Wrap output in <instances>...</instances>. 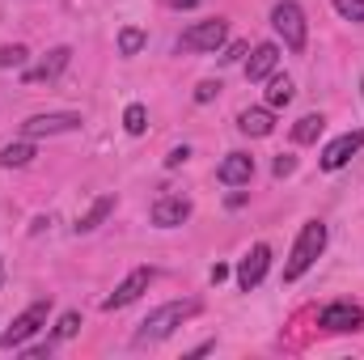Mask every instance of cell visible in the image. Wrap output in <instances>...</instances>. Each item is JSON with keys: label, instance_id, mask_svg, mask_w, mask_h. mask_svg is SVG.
Segmentation results:
<instances>
[{"label": "cell", "instance_id": "6da1fadb", "mask_svg": "<svg viewBox=\"0 0 364 360\" xmlns=\"http://www.w3.org/2000/svg\"><path fill=\"white\" fill-rule=\"evenodd\" d=\"M195 314H199V301H166V305H157V309L140 322V331L132 335V344H136V348L161 344V339H170V335L178 331L186 318H195Z\"/></svg>", "mask_w": 364, "mask_h": 360}, {"label": "cell", "instance_id": "7a4b0ae2", "mask_svg": "<svg viewBox=\"0 0 364 360\" xmlns=\"http://www.w3.org/2000/svg\"><path fill=\"white\" fill-rule=\"evenodd\" d=\"M322 250H326V225L322 221H305L301 225V238H296V246H292V255L284 263V280H301L305 271L318 263Z\"/></svg>", "mask_w": 364, "mask_h": 360}, {"label": "cell", "instance_id": "3957f363", "mask_svg": "<svg viewBox=\"0 0 364 360\" xmlns=\"http://www.w3.org/2000/svg\"><path fill=\"white\" fill-rule=\"evenodd\" d=\"M272 26H275V34L284 38L288 51H305L309 30H305V13H301L296 0H279V4H275L272 9Z\"/></svg>", "mask_w": 364, "mask_h": 360}, {"label": "cell", "instance_id": "277c9868", "mask_svg": "<svg viewBox=\"0 0 364 360\" xmlns=\"http://www.w3.org/2000/svg\"><path fill=\"white\" fill-rule=\"evenodd\" d=\"M47 314H51V301H34L30 309H21V314L13 318V327L0 335V348H21L30 335H38V331L47 327Z\"/></svg>", "mask_w": 364, "mask_h": 360}, {"label": "cell", "instance_id": "5b68a950", "mask_svg": "<svg viewBox=\"0 0 364 360\" xmlns=\"http://www.w3.org/2000/svg\"><path fill=\"white\" fill-rule=\"evenodd\" d=\"M225 34H229V26H225L220 17H212V21H195L191 30H182L178 51H220Z\"/></svg>", "mask_w": 364, "mask_h": 360}, {"label": "cell", "instance_id": "8992f818", "mask_svg": "<svg viewBox=\"0 0 364 360\" xmlns=\"http://www.w3.org/2000/svg\"><path fill=\"white\" fill-rule=\"evenodd\" d=\"M272 268V246H250L246 255H242V263H237V288L242 292H255L259 284H263V275Z\"/></svg>", "mask_w": 364, "mask_h": 360}, {"label": "cell", "instance_id": "52a82bcc", "mask_svg": "<svg viewBox=\"0 0 364 360\" xmlns=\"http://www.w3.org/2000/svg\"><path fill=\"white\" fill-rule=\"evenodd\" d=\"M318 327H322V331H335V335H343V331H360L364 327V309L360 305H352V301H335V305H326V309L318 314Z\"/></svg>", "mask_w": 364, "mask_h": 360}, {"label": "cell", "instance_id": "ba28073f", "mask_svg": "<svg viewBox=\"0 0 364 360\" xmlns=\"http://www.w3.org/2000/svg\"><path fill=\"white\" fill-rule=\"evenodd\" d=\"M364 149V127H356V132H343L339 140H331L326 149H322V170H343L356 153Z\"/></svg>", "mask_w": 364, "mask_h": 360}, {"label": "cell", "instance_id": "9c48e42d", "mask_svg": "<svg viewBox=\"0 0 364 360\" xmlns=\"http://www.w3.org/2000/svg\"><path fill=\"white\" fill-rule=\"evenodd\" d=\"M77 127H81V115H30L21 123V136L38 140V136H60V132H77Z\"/></svg>", "mask_w": 364, "mask_h": 360}, {"label": "cell", "instance_id": "30bf717a", "mask_svg": "<svg viewBox=\"0 0 364 360\" xmlns=\"http://www.w3.org/2000/svg\"><path fill=\"white\" fill-rule=\"evenodd\" d=\"M149 284H153V268H136L106 301H102V309H123V305H132L140 292H149Z\"/></svg>", "mask_w": 364, "mask_h": 360}, {"label": "cell", "instance_id": "8fae6325", "mask_svg": "<svg viewBox=\"0 0 364 360\" xmlns=\"http://www.w3.org/2000/svg\"><path fill=\"white\" fill-rule=\"evenodd\" d=\"M73 60V47H51L34 68H26V85H43V81H55Z\"/></svg>", "mask_w": 364, "mask_h": 360}, {"label": "cell", "instance_id": "7c38bea8", "mask_svg": "<svg viewBox=\"0 0 364 360\" xmlns=\"http://www.w3.org/2000/svg\"><path fill=\"white\" fill-rule=\"evenodd\" d=\"M149 216H153L157 229H174V225H182V221L191 216V199H182V195H161Z\"/></svg>", "mask_w": 364, "mask_h": 360}, {"label": "cell", "instance_id": "4fadbf2b", "mask_svg": "<svg viewBox=\"0 0 364 360\" xmlns=\"http://www.w3.org/2000/svg\"><path fill=\"white\" fill-rule=\"evenodd\" d=\"M216 179L225 182V186H246V182L255 179V157L250 153H229L216 166Z\"/></svg>", "mask_w": 364, "mask_h": 360}, {"label": "cell", "instance_id": "5bb4252c", "mask_svg": "<svg viewBox=\"0 0 364 360\" xmlns=\"http://www.w3.org/2000/svg\"><path fill=\"white\" fill-rule=\"evenodd\" d=\"M275 64H279V47L275 43H259L250 51V60H246V81H267L275 73Z\"/></svg>", "mask_w": 364, "mask_h": 360}, {"label": "cell", "instance_id": "9a60e30c", "mask_svg": "<svg viewBox=\"0 0 364 360\" xmlns=\"http://www.w3.org/2000/svg\"><path fill=\"white\" fill-rule=\"evenodd\" d=\"M237 127H242L246 136H272V132H275V115H272V106H250V110H242Z\"/></svg>", "mask_w": 364, "mask_h": 360}, {"label": "cell", "instance_id": "2e32d148", "mask_svg": "<svg viewBox=\"0 0 364 360\" xmlns=\"http://www.w3.org/2000/svg\"><path fill=\"white\" fill-rule=\"evenodd\" d=\"M110 212H114V195H102V199H93V208L81 216V221H77V233H93V229H97V225H102Z\"/></svg>", "mask_w": 364, "mask_h": 360}, {"label": "cell", "instance_id": "e0dca14e", "mask_svg": "<svg viewBox=\"0 0 364 360\" xmlns=\"http://www.w3.org/2000/svg\"><path fill=\"white\" fill-rule=\"evenodd\" d=\"M30 162H34V144L30 140H17V144H4L0 149V166H9V170H21Z\"/></svg>", "mask_w": 364, "mask_h": 360}, {"label": "cell", "instance_id": "ac0fdd59", "mask_svg": "<svg viewBox=\"0 0 364 360\" xmlns=\"http://www.w3.org/2000/svg\"><path fill=\"white\" fill-rule=\"evenodd\" d=\"M322 127H326L322 115H301L296 127H292V140H296V144H314V140L322 136Z\"/></svg>", "mask_w": 364, "mask_h": 360}, {"label": "cell", "instance_id": "d6986e66", "mask_svg": "<svg viewBox=\"0 0 364 360\" xmlns=\"http://www.w3.org/2000/svg\"><path fill=\"white\" fill-rule=\"evenodd\" d=\"M144 43H149V38H144L140 26H123V30H119V55H140Z\"/></svg>", "mask_w": 364, "mask_h": 360}, {"label": "cell", "instance_id": "ffe728a7", "mask_svg": "<svg viewBox=\"0 0 364 360\" xmlns=\"http://www.w3.org/2000/svg\"><path fill=\"white\" fill-rule=\"evenodd\" d=\"M292 81H288V77H275L272 73V85H267V106H272V110H279V106H288V102H292Z\"/></svg>", "mask_w": 364, "mask_h": 360}, {"label": "cell", "instance_id": "44dd1931", "mask_svg": "<svg viewBox=\"0 0 364 360\" xmlns=\"http://www.w3.org/2000/svg\"><path fill=\"white\" fill-rule=\"evenodd\" d=\"M123 127H127V136H144V132H149V110H144L140 102H132V106L123 110Z\"/></svg>", "mask_w": 364, "mask_h": 360}, {"label": "cell", "instance_id": "7402d4cb", "mask_svg": "<svg viewBox=\"0 0 364 360\" xmlns=\"http://www.w3.org/2000/svg\"><path fill=\"white\" fill-rule=\"evenodd\" d=\"M77 331H81V314H77V309H68V314H64V318L55 322V335H51V339L60 344V339H73Z\"/></svg>", "mask_w": 364, "mask_h": 360}, {"label": "cell", "instance_id": "603a6c76", "mask_svg": "<svg viewBox=\"0 0 364 360\" xmlns=\"http://www.w3.org/2000/svg\"><path fill=\"white\" fill-rule=\"evenodd\" d=\"M331 4H335L339 17H348V21H364V0H331Z\"/></svg>", "mask_w": 364, "mask_h": 360}, {"label": "cell", "instance_id": "cb8c5ba5", "mask_svg": "<svg viewBox=\"0 0 364 360\" xmlns=\"http://www.w3.org/2000/svg\"><path fill=\"white\" fill-rule=\"evenodd\" d=\"M26 55H30V51H26V47H17V43H13V47H0V68H21V64H26Z\"/></svg>", "mask_w": 364, "mask_h": 360}, {"label": "cell", "instance_id": "d4e9b609", "mask_svg": "<svg viewBox=\"0 0 364 360\" xmlns=\"http://www.w3.org/2000/svg\"><path fill=\"white\" fill-rule=\"evenodd\" d=\"M292 170H296V157H292V153H279V157H275V166H272V174H275V179H288Z\"/></svg>", "mask_w": 364, "mask_h": 360}, {"label": "cell", "instance_id": "484cf974", "mask_svg": "<svg viewBox=\"0 0 364 360\" xmlns=\"http://www.w3.org/2000/svg\"><path fill=\"white\" fill-rule=\"evenodd\" d=\"M216 93H220V81H199L195 85V102H212Z\"/></svg>", "mask_w": 364, "mask_h": 360}, {"label": "cell", "instance_id": "4316f807", "mask_svg": "<svg viewBox=\"0 0 364 360\" xmlns=\"http://www.w3.org/2000/svg\"><path fill=\"white\" fill-rule=\"evenodd\" d=\"M242 55H246V43H229V47H225V55H220V64H237Z\"/></svg>", "mask_w": 364, "mask_h": 360}, {"label": "cell", "instance_id": "83f0119b", "mask_svg": "<svg viewBox=\"0 0 364 360\" xmlns=\"http://www.w3.org/2000/svg\"><path fill=\"white\" fill-rule=\"evenodd\" d=\"M186 157H191V149H186V144H182V149H170V157H166V166L174 170V166H182Z\"/></svg>", "mask_w": 364, "mask_h": 360}, {"label": "cell", "instance_id": "f1b7e54d", "mask_svg": "<svg viewBox=\"0 0 364 360\" xmlns=\"http://www.w3.org/2000/svg\"><path fill=\"white\" fill-rule=\"evenodd\" d=\"M225 275H229V268H225V263H216V268H212V284H220Z\"/></svg>", "mask_w": 364, "mask_h": 360}, {"label": "cell", "instance_id": "f546056e", "mask_svg": "<svg viewBox=\"0 0 364 360\" xmlns=\"http://www.w3.org/2000/svg\"><path fill=\"white\" fill-rule=\"evenodd\" d=\"M170 4H174V9H195L199 0H170Z\"/></svg>", "mask_w": 364, "mask_h": 360}, {"label": "cell", "instance_id": "4dcf8cb0", "mask_svg": "<svg viewBox=\"0 0 364 360\" xmlns=\"http://www.w3.org/2000/svg\"><path fill=\"white\" fill-rule=\"evenodd\" d=\"M0 280H4V268H0Z\"/></svg>", "mask_w": 364, "mask_h": 360}]
</instances>
